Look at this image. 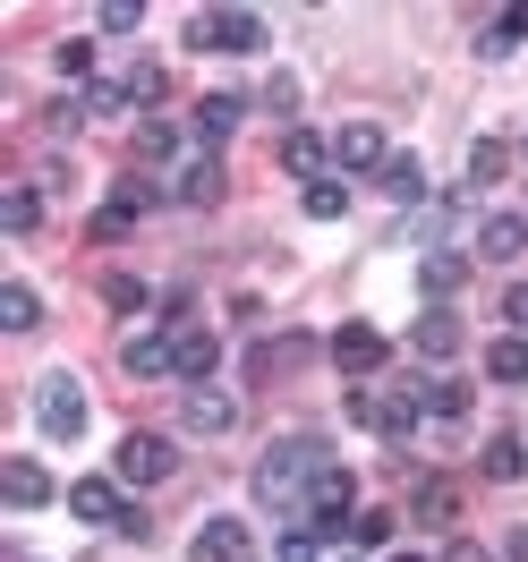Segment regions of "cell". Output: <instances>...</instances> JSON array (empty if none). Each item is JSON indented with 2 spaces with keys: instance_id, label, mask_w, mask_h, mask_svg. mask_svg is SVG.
I'll return each instance as SVG.
<instances>
[{
  "instance_id": "6da1fadb",
  "label": "cell",
  "mask_w": 528,
  "mask_h": 562,
  "mask_svg": "<svg viewBox=\"0 0 528 562\" xmlns=\"http://www.w3.org/2000/svg\"><path fill=\"white\" fill-rule=\"evenodd\" d=\"M324 469H333V443H324V435H282L273 452L256 460V494H265L273 512H299V520H307V494H316Z\"/></svg>"
},
{
  "instance_id": "7a4b0ae2",
  "label": "cell",
  "mask_w": 528,
  "mask_h": 562,
  "mask_svg": "<svg viewBox=\"0 0 528 562\" xmlns=\"http://www.w3.org/2000/svg\"><path fill=\"white\" fill-rule=\"evenodd\" d=\"M265 18L256 9H196L188 18V52H265Z\"/></svg>"
},
{
  "instance_id": "3957f363",
  "label": "cell",
  "mask_w": 528,
  "mask_h": 562,
  "mask_svg": "<svg viewBox=\"0 0 528 562\" xmlns=\"http://www.w3.org/2000/svg\"><path fill=\"white\" fill-rule=\"evenodd\" d=\"M35 426H43V435H60V443L86 435V384H77L69 367H52V375L35 384Z\"/></svg>"
},
{
  "instance_id": "277c9868",
  "label": "cell",
  "mask_w": 528,
  "mask_h": 562,
  "mask_svg": "<svg viewBox=\"0 0 528 562\" xmlns=\"http://www.w3.org/2000/svg\"><path fill=\"white\" fill-rule=\"evenodd\" d=\"M111 469H120V486H162V477L179 469V452L162 443V435H120Z\"/></svg>"
},
{
  "instance_id": "5b68a950",
  "label": "cell",
  "mask_w": 528,
  "mask_h": 562,
  "mask_svg": "<svg viewBox=\"0 0 528 562\" xmlns=\"http://www.w3.org/2000/svg\"><path fill=\"white\" fill-rule=\"evenodd\" d=\"M333 162H341V171H375V179H384L392 137L375 128V120H341V137H333Z\"/></svg>"
},
{
  "instance_id": "8992f818",
  "label": "cell",
  "mask_w": 528,
  "mask_h": 562,
  "mask_svg": "<svg viewBox=\"0 0 528 562\" xmlns=\"http://www.w3.org/2000/svg\"><path fill=\"white\" fill-rule=\"evenodd\" d=\"M179 426H188V435H231V426H239V392L196 384L188 401H179Z\"/></svg>"
},
{
  "instance_id": "52a82bcc",
  "label": "cell",
  "mask_w": 528,
  "mask_h": 562,
  "mask_svg": "<svg viewBox=\"0 0 528 562\" xmlns=\"http://www.w3.org/2000/svg\"><path fill=\"white\" fill-rule=\"evenodd\" d=\"M120 375H128V384L179 375V358H171V333H128V350H120Z\"/></svg>"
},
{
  "instance_id": "ba28073f",
  "label": "cell",
  "mask_w": 528,
  "mask_h": 562,
  "mask_svg": "<svg viewBox=\"0 0 528 562\" xmlns=\"http://www.w3.org/2000/svg\"><path fill=\"white\" fill-rule=\"evenodd\" d=\"M0 494H9L18 512H43V503H52V469L26 460V452H9V460H0Z\"/></svg>"
},
{
  "instance_id": "9c48e42d",
  "label": "cell",
  "mask_w": 528,
  "mask_h": 562,
  "mask_svg": "<svg viewBox=\"0 0 528 562\" xmlns=\"http://www.w3.org/2000/svg\"><path fill=\"white\" fill-rule=\"evenodd\" d=\"M171 358H179V375H188V392L213 384V367H222V341H213L205 324H179L171 333Z\"/></svg>"
},
{
  "instance_id": "30bf717a",
  "label": "cell",
  "mask_w": 528,
  "mask_h": 562,
  "mask_svg": "<svg viewBox=\"0 0 528 562\" xmlns=\"http://www.w3.org/2000/svg\"><path fill=\"white\" fill-rule=\"evenodd\" d=\"M333 367H341V375H375V367H384V333H375V324H341V333H333Z\"/></svg>"
},
{
  "instance_id": "8fae6325",
  "label": "cell",
  "mask_w": 528,
  "mask_h": 562,
  "mask_svg": "<svg viewBox=\"0 0 528 562\" xmlns=\"http://www.w3.org/2000/svg\"><path fill=\"white\" fill-rule=\"evenodd\" d=\"M145 205H154V188H145V179H128V188H120V196H111V205L94 213V239H128Z\"/></svg>"
},
{
  "instance_id": "7c38bea8",
  "label": "cell",
  "mask_w": 528,
  "mask_h": 562,
  "mask_svg": "<svg viewBox=\"0 0 528 562\" xmlns=\"http://www.w3.org/2000/svg\"><path fill=\"white\" fill-rule=\"evenodd\" d=\"M520 247H528V222H520V213H486V222H478V256H486V265H512Z\"/></svg>"
},
{
  "instance_id": "4fadbf2b",
  "label": "cell",
  "mask_w": 528,
  "mask_h": 562,
  "mask_svg": "<svg viewBox=\"0 0 528 562\" xmlns=\"http://www.w3.org/2000/svg\"><path fill=\"white\" fill-rule=\"evenodd\" d=\"M188 562H247V528L239 520H205L196 546H188Z\"/></svg>"
},
{
  "instance_id": "5bb4252c",
  "label": "cell",
  "mask_w": 528,
  "mask_h": 562,
  "mask_svg": "<svg viewBox=\"0 0 528 562\" xmlns=\"http://www.w3.org/2000/svg\"><path fill=\"white\" fill-rule=\"evenodd\" d=\"M69 512H77V520H111V528H120V512H128V503H120V486H111V477H77V486H69Z\"/></svg>"
},
{
  "instance_id": "9a60e30c",
  "label": "cell",
  "mask_w": 528,
  "mask_h": 562,
  "mask_svg": "<svg viewBox=\"0 0 528 562\" xmlns=\"http://www.w3.org/2000/svg\"><path fill=\"white\" fill-rule=\"evenodd\" d=\"M324 162H333V145H324V137H307V128H290V137H282V171L290 179H307V188H316Z\"/></svg>"
},
{
  "instance_id": "2e32d148",
  "label": "cell",
  "mask_w": 528,
  "mask_h": 562,
  "mask_svg": "<svg viewBox=\"0 0 528 562\" xmlns=\"http://www.w3.org/2000/svg\"><path fill=\"white\" fill-rule=\"evenodd\" d=\"M512 43H528V0H512V9H494V18H486V35H478V52H486V60H503Z\"/></svg>"
},
{
  "instance_id": "e0dca14e",
  "label": "cell",
  "mask_w": 528,
  "mask_h": 562,
  "mask_svg": "<svg viewBox=\"0 0 528 562\" xmlns=\"http://www.w3.org/2000/svg\"><path fill=\"white\" fill-rule=\"evenodd\" d=\"M35 222H43V196L9 179V188H0V231H9V239H35Z\"/></svg>"
},
{
  "instance_id": "ac0fdd59",
  "label": "cell",
  "mask_w": 528,
  "mask_h": 562,
  "mask_svg": "<svg viewBox=\"0 0 528 562\" xmlns=\"http://www.w3.org/2000/svg\"><path fill=\"white\" fill-rule=\"evenodd\" d=\"M239 120H247V103H239V94H205V103H196V137H205V154H213L222 137H231Z\"/></svg>"
},
{
  "instance_id": "d6986e66",
  "label": "cell",
  "mask_w": 528,
  "mask_h": 562,
  "mask_svg": "<svg viewBox=\"0 0 528 562\" xmlns=\"http://www.w3.org/2000/svg\"><path fill=\"white\" fill-rule=\"evenodd\" d=\"M171 196H179V205H222V162H213V154H196V162L179 171Z\"/></svg>"
},
{
  "instance_id": "ffe728a7",
  "label": "cell",
  "mask_w": 528,
  "mask_h": 562,
  "mask_svg": "<svg viewBox=\"0 0 528 562\" xmlns=\"http://www.w3.org/2000/svg\"><path fill=\"white\" fill-rule=\"evenodd\" d=\"M375 426H384V443H409V435L426 426V392H392V401H384V418H375Z\"/></svg>"
},
{
  "instance_id": "44dd1931",
  "label": "cell",
  "mask_w": 528,
  "mask_h": 562,
  "mask_svg": "<svg viewBox=\"0 0 528 562\" xmlns=\"http://www.w3.org/2000/svg\"><path fill=\"white\" fill-rule=\"evenodd\" d=\"M409 341H418V358H452V350H460V324H452V307H426Z\"/></svg>"
},
{
  "instance_id": "7402d4cb",
  "label": "cell",
  "mask_w": 528,
  "mask_h": 562,
  "mask_svg": "<svg viewBox=\"0 0 528 562\" xmlns=\"http://www.w3.org/2000/svg\"><path fill=\"white\" fill-rule=\"evenodd\" d=\"M375 188H384L392 205H418V196H426V171H418V154H392V162H384V179H375Z\"/></svg>"
},
{
  "instance_id": "603a6c76",
  "label": "cell",
  "mask_w": 528,
  "mask_h": 562,
  "mask_svg": "<svg viewBox=\"0 0 528 562\" xmlns=\"http://www.w3.org/2000/svg\"><path fill=\"white\" fill-rule=\"evenodd\" d=\"M486 375H494V384H528V333H503V341H494Z\"/></svg>"
},
{
  "instance_id": "cb8c5ba5",
  "label": "cell",
  "mask_w": 528,
  "mask_h": 562,
  "mask_svg": "<svg viewBox=\"0 0 528 562\" xmlns=\"http://www.w3.org/2000/svg\"><path fill=\"white\" fill-rule=\"evenodd\" d=\"M503 171H512V145H503V137H478V145H469V188H494Z\"/></svg>"
},
{
  "instance_id": "d4e9b609",
  "label": "cell",
  "mask_w": 528,
  "mask_h": 562,
  "mask_svg": "<svg viewBox=\"0 0 528 562\" xmlns=\"http://www.w3.org/2000/svg\"><path fill=\"white\" fill-rule=\"evenodd\" d=\"M0 324H9V333H35V324H43V299L26 290V281H9V290H0Z\"/></svg>"
},
{
  "instance_id": "484cf974",
  "label": "cell",
  "mask_w": 528,
  "mask_h": 562,
  "mask_svg": "<svg viewBox=\"0 0 528 562\" xmlns=\"http://www.w3.org/2000/svg\"><path fill=\"white\" fill-rule=\"evenodd\" d=\"M409 512H418L426 528H452V520H460V494L443 486V477H435V486H418V503H409Z\"/></svg>"
},
{
  "instance_id": "4316f807",
  "label": "cell",
  "mask_w": 528,
  "mask_h": 562,
  "mask_svg": "<svg viewBox=\"0 0 528 562\" xmlns=\"http://www.w3.org/2000/svg\"><path fill=\"white\" fill-rule=\"evenodd\" d=\"M460 281H469V265H460L452 247H426V290H435V299H452Z\"/></svg>"
},
{
  "instance_id": "83f0119b",
  "label": "cell",
  "mask_w": 528,
  "mask_h": 562,
  "mask_svg": "<svg viewBox=\"0 0 528 562\" xmlns=\"http://www.w3.org/2000/svg\"><path fill=\"white\" fill-rule=\"evenodd\" d=\"M520 469H528V452L512 443V435H494V443H486V477H494V486H512Z\"/></svg>"
},
{
  "instance_id": "f1b7e54d",
  "label": "cell",
  "mask_w": 528,
  "mask_h": 562,
  "mask_svg": "<svg viewBox=\"0 0 528 562\" xmlns=\"http://www.w3.org/2000/svg\"><path fill=\"white\" fill-rule=\"evenodd\" d=\"M145 299H154V290H145V281H128V273H111V281H103V307H111V316H137Z\"/></svg>"
},
{
  "instance_id": "f546056e",
  "label": "cell",
  "mask_w": 528,
  "mask_h": 562,
  "mask_svg": "<svg viewBox=\"0 0 528 562\" xmlns=\"http://www.w3.org/2000/svg\"><path fill=\"white\" fill-rule=\"evenodd\" d=\"M426 418H469V384H452V375L426 384Z\"/></svg>"
},
{
  "instance_id": "4dcf8cb0",
  "label": "cell",
  "mask_w": 528,
  "mask_h": 562,
  "mask_svg": "<svg viewBox=\"0 0 528 562\" xmlns=\"http://www.w3.org/2000/svg\"><path fill=\"white\" fill-rule=\"evenodd\" d=\"M307 213H316V222H341V213H350V188H341V179H316V188H307Z\"/></svg>"
},
{
  "instance_id": "1f68e13d",
  "label": "cell",
  "mask_w": 528,
  "mask_h": 562,
  "mask_svg": "<svg viewBox=\"0 0 528 562\" xmlns=\"http://www.w3.org/2000/svg\"><path fill=\"white\" fill-rule=\"evenodd\" d=\"M137 154H145V162H171V154H179V128H171V120H145V128H137Z\"/></svg>"
},
{
  "instance_id": "d6a6232c",
  "label": "cell",
  "mask_w": 528,
  "mask_h": 562,
  "mask_svg": "<svg viewBox=\"0 0 528 562\" xmlns=\"http://www.w3.org/2000/svg\"><path fill=\"white\" fill-rule=\"evenodd\" d=\"M94 26H103V35H137V26H145V9H128V0H111V9H94Z\"/></svg>"
},
{
  "instance_id": "836d02e7",
  "label": "cell",
  "mask_w": 528,
  "mask_h": 562,
  "mask_svg": "<svg viewBox=\"0 0 528 562\" xmlns=\"http://www.w3.org/2000/svg\"><path fill=\"white\" fill-rule=\"evenodd\" d=\"M273 562H316V528H282V546H273Z\"/></svg>"
},
{
  "instance_id": "e575fe53",
  "label": "cell",
  "mask_w": 528,
  "mask_h": 562,
  "mask_svg": "<svg viewBox=\"0 0 528 562\" xmlns=\"http://www.w3.org/2000/svg\"><path fill=\"white\" fill-rule=\"evenodd\" d=\"M52 60H60V77H86V69H94V43H86V35H69L60 52H52Z\"/></svg>"
},
{
  "instance_id": "d590c367",
  "label": "cell",
  "mask_w": 528,
  "mask_h": 562,
  "mask_svg": "<svg viewBox=\"0 0 528 562\" xmlns=\"http://www.w3.org/2000/svg\"><path fill=\"white\" fill-rule=\"evenodd\" d=\"M256 103H265V111H282V120H290V111H299V77H273V86H265Z\"/></svg>"
},
{
  "instance_id": "8d00e7d4",
  "label": "cell",
  "mask_w": 528,
  "mask_h": 562,
  "mask_svg": "<svg viewBox=\"0 0 528 562\" xmlns=\"http://www.w3.org/2000/svg\"><path fill=\"white\" fill-rule=\"evenodd\" d=\"M350 537H358V546H384V537H392V512H358Z\"/></svg>"
},
{
  "instance_id": "74e56055",
  "label": "cell",
  "mask_w": 528,
  "mask_h": 562,
  "mask_svg": "<svg viewBox=\"0 0 528 562\" xmlns=\"http://www.w3.org/2000/svg\"><path fill=\"white\" fill-rule=\"evenodd\" d=\"M503 324H512V333H528V281H512V290H503Z\"/></svg>"
},
{
  "instance_id": "f35d334b",
  "label": "cell",
  "mask_w": 528,
  "mask_h": 562,
  "mask_svg": "<svg viewBox=\"0 0 528 562\" xmlns=\"http://www.w3.org/2000/svg\"><path fill=\"white\" fill-rule=\"evenodd\" d=\"M503 554H512V562H528V528H512V537H503Z\"/></svg>"
},
{
  "instance_id": "ab89813d",
  "label": "cell",
  "mask_w": 528,
  "mask_h": 562,
  "mask_svg": "<svg viewBox=\"0 0 528 562\" xmlns=\"http://www.w3.org/2000/svg\"><path fill=\"white\" fill-rule=\"evenodd\" d=\"M452 562H486V546H452Z\"/></svg>"
},
{
  "instance_id": "60d3db41",
  "label": "cell",
  "mask_w": 528,
  "mask_h": 562,
  "mask_svg": "<svg viewBox=\"0 0 528 562\" xmlns=\"http://www.w3.org/2000/svg\"><path fill=\"white\" fill-rule=\"evenodd\" d=\"M392 562H426V554H392Z\"/></svg>"
}]
</instances>
